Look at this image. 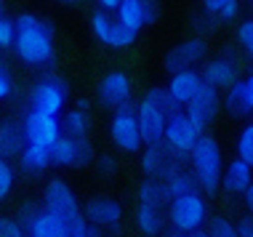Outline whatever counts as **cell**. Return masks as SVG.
Listing matches in <instances>:
<instances>
[{
    "label": "cell",
    "instance_id": "cell-16",
    "mask_svg": "<svg viewBox=\"0 0 253 237\" xmlns=\"http://www.w3.org/2000/svg\"><path fill=\"white\" fill-rule=\"evenodd\" d=\"M88 224H96L101 229H120L123 224V205L112 198H91L83 208Z\"/></svg>",
    "mask_w": 253,
    "mask_h": 237
},
{
    "label": "cell",
    "instance_id": "cell-20",
    "mask_svg": "<svg viewBox=\"0 0 253 237\" xmlns=\"http://www.w3.org/2000/svg\"><path fill=\"white\" fill-rule=\"evenodd\" d=\"M27 144L24 139V131L19 123H13V120H0V158L3 160H19V155H22Z\"/></svg>",
    "mask_w": 253,
    "mask_h": 237
},
{
    "label": "cell",
    "instance_id": "cell-49",
    "mask_svg": "<svg viewBox=\"0 0 253 237\" xmlns=\"http://www.w3.org/2000/svg\"><path fill=\"white\" fill-rule=\"evenodd\" d=\"M59 3H64V5H78V3H83V0H59Z\"/></svg>",
    "mask_w": 253,
    "mask_h": 237
},
{
    "label": "cell",
    "instance_id": "cell-44",
    "mask_svg": "<svg viewBox=\"0 0 253 237\" xmlns=\"http://www.w3.org/2000/svg\"><path fill=\"white\" fill-rule=\"evenodd\" d=\"M96 3H99V8H101V11L115 13V11H118V5L123 3V0H96Z\"/></svg>",
    "mask_w": 253,
    "mask_h": 237
},
{
    "label": "cell",
    "instance_id": "cell-7",
    "mask_svg": "<svg viewBox=\"0 0 253 237\" xmlns=\"http://www.w3.org/2000/svg\"><path fill=\"white\" fill-rule=\"evenodd\" d=\"M70 99L67 83L61 78H40L30 91V110L48 112V115H61Z\"/></svg>",
    "mask_w": 253,
    "mask_h": 237
},
{
    "label": "cell",
    "instance_id": "cell-51",
    "mask_svg": "<svg viewBox=\"0 0 253 237\" xmlns=\"http://www.w3.org/2000/svg\"><path fill=\"white\" fill-rule=\"evenodd\" d=\"M251 120H253V112H251Z\"/></svg>",
    "mask_w": 253,
    "mask_h": 237
},
{
    "label": "cell",
    "instance_id": "cell-8",
    "mask_svg": "<svg viewBox=\"0 0 253 237\" xmlns=\"http://www.w3.org/2000/svg\"><path fill=\"white\" fill-rule=\"evenodd\" d=\"M203 133H205L203 128L197 125L184 110H179L176 115H170V118H168L166 139H163V141H166L173 152H179V155H184V158L189 160V152H192V147L197 144V139H200Z\"/></svg>",
    "mask_w": 253,
    "mask_h": 237
},
{
    "label": "cell",
    "instance_id": "cell-27",
    "mask_svg": "<svg viewBox=\"0 0 253 237\" xmlns=\"http://www.w3.org/2000/svg\"><path fill=\"white\" fill-rule=\"evenodd\" d=\"M221 107L227 110L232 118H248L251 110H248V101H245V88H243V78L235 80L227 91H224V99H221Z\"/></svg>",
    "mask_w": 253,
    "mask_h": 237
},
{
    "label": "cell",
    "instance_id": "cell-18",
    "mask_svg": "<svg viewBox=\"0 0 253 237\" xmlns=\"http://www.w3.org/2000/svg\"><path fill=\"white\" fill-rule=\"evenodd\" d=\"M203 85V75L200 70H181V72H173L168 80V93L173 96V101L179 107H187L189 101L195 99V93L200 91Z\"/></svg>",
    "mask_w": 253,
    "mask_h": 237
},
{
    "label": "cell",
    "instance_id": "cell-46",
    "mask_svg": "<svg viewBox=\"0 0 253 237\" xmlns=\"http://www.w3.org/2000/svg\"><path fill=\"white\" fill-rule=\"evenodd\" d=\"M85 237H104V229L96 227V224H88V229H85Z\"/></svg>",
    "mask_w": 253,
    "mask_h": 237
},
{
    "label": "cell",
    "instance_id": "cell-30",
    "mask_svg": "<svg viewBox=\"0 0 253 237\" xmlns=\"http://www.w3.org/2000/svg\"><path fill=\"white\" fill-rule=\"evenodd\" d=\"M144 99H147L152 107H157V110L166 115V118H170V115H176L179 110H184V107H179V104L173 101V96L168 93L166 85H152V88L144 93Z\"/></svg>",
    "mask_w": 253,
    "mask_h": 237
},
{
    "label": "cell",
    "instance_id": "cell-1",
    "mask_svg": "<svg viewBox=\"0 0 253 237\" xmlns=\"http://www.w3.org/2000/svg\"><path fill=\"white\" fill-rule=\"evenodd\" d=\"M56 27L53 22L35 13H19L16 16V43L13 53L27 67H48L56 59Z\"/></svg>",
    "mask_w": 253,
    "mask_h": 237
},
{
    "label": "cell",
    "instance_id": "cell-33",
    "mask_svg": "<svg viewBox=\"0 0 253 237\" xmlns=\"http://www.w3.org/2000/svg\"><path fill=\"white\" fill-rule=\"evenodd\" d=\"M13 187H16V171H13L11 160L0 158V202L8 200V195L13 192Z\"/></svg>",
    "mask_w": 253,
    "mask_h": 237
},
{
    "label": "cell",
    "instance_id": "cell-35",
    "mask_svg": "<svg viewBox=\"0 0 253 237\" xmlns=\"http://www.w3.org/2000/svg\"><path fill=\"white\" fill-rule=\"evenodd\" d=\"M16 43V19L11 16H0V51H13Z\"/></svg>",
    "mask_w": 253,
    "mask_h": 237
},
{
    "label": "cell",
    "instance_id": "cell-37",
    "mask_svg": "<svg viewBox=\"0 0 253 237\" xmlns=\"http://www.w3.org/2000/svg\"><path fill=\"white\" fill-rule=\"evenodd\" d=\"M0 237H27V229L22 227V221H19V219L0 216Z\"/></svg>",
    "mask_w": 253,
    "mask_h": 237
},
{
    "label": "cell",
    "instance_id": "cell-34",
    "mask_svg": "<svg viewBox=\"0 0 253 237\" xmlns=\"http://www.w3.org/2000/svg\"><path fill=\"white\" fill-rule=\"evenodd\" d=\"M237 45H240V51L245 56L253 59V16L243 19V22L237 24Z\"/></svg>",
    "mask_w": 253,
    "mask_h": 237
},
{
    "label": "cell",
    "instance_id": "cell-2",
    "mask_svg": "<svg viewBox=\"0 0 253 237\" xmlns=\"http://www.w3.org/2000/svg\"><path fill=\"white\" fill-rule=\"evenodd\" d=\"M189 168H192L203 195H216L221 189V173H224L221 144L211 133H203L197 139V144L192 147V152H189Z\"/></svg>",
    "mask_w": 253,
    "mask_h": 237
},
{
    "label": "cell",
    "instance_id": "cell-45",
    "mask_svg": "<svg viewBox=\"0 0 253 237\" xmlns=\"http://www.w3.org/2000/svg\"><path fill=\"white\" fill-rule=\"evenodd\" d=\"M243 202H245V211H248V213L253 216V184L243 192Z\"/></svg>",
    "mask_w": 253,
    "mask_h": 237
},
{
    "label": "cell",
    "instance_id": "cell-38",
    "mask_svg": "<svg viewBox=\"0 0 253 237\" xmlns=\"http://www.w3.org/2000/svg\"><path fill=\"white\" fill-rule=\"evenodd\" d=\"M96 171L101 179H112L115 173H118V160L112 158V155H99L96 158Z\"/></svg>",
    "mask_w": 253,
    "mask_h": 237
},
{
    "label": "cell",
    "instance_id": "cell-40",
    "mask_svg": "<svg viewBox=\"0 0 253 237\" xmlns=\"http://www.w3.org/2000/svg\"><path fill=\"white\" fill-rule=\"evenodd\" d=\"M192 22H195V30L200 32V38H205V32H213V30H216V24H218L216 19H213V16H208L205 11H203V13H197V16H192Z\"/></svg>",
    "mask_w": 253,
    "mask_h": 237
},
{
    "label": "cell",
    "instance_id": "cell-47",
    "mask_svg": "<svg viewBox=\"0 0 253 237\" xmlns=\"http://www.w3.org/2000/svg\"><path fill=\"white\" fill-rule=\"evenodd\" d=\"M160 237H187V235H184V232H179V229H173V227H170V229H166V232H163Z\"/></svg>",
    "mask_w": 253,
    "mask_h": 237
},
{
    "label": "cell",
    "instance_id": "cell-3",
    "mask_svg": "<svg viewBox=\"0 0 253 237\" xmlns=\"http://www.w3.org/2000/svg\"><path fill=\"white\" fill-rule=\"evenodd\" d=\"M168 224L179 232L189 235L195 229H203L208 224V200L205 195L197 189V192L181 195V198H173L168 202Z\"/></svg>",
    "mask_w": 253,
    "mask_h": 237
},
{
    "label": "cell",
    "instance_id": "cell-32",
    "mask_svg": "<svg viewBox=\"0 0 253 237\" xmlns=\"http://www.w3.org/2000/svg\"><path fill=\"white\" fill-rule=\"evenodd\" d=\"M237 158L245 160L253 168V120L243 125L240 136H237Z\"/></svg>",
    "mask_w": 253,
    "mask_h": 237
},
{
    "label": "cell",
    "instance_id": "cell-26",
    "mask_svg": "<svg viewBox=\"0 0 253 237\" xmlns=\"http://www.w3.org/2000/svg\"><path fill=\"white\" fill-rule=\"evenodd\" d=\"M139 202L141 205H155V208H168V192H166V181L160 179H144L139 184Z\"/></svg>",
    "mask_w": 253,
    "mask_h": 237
},
{
    "label": "cell",
    "instance_id": "cell-39",
    "mask_svg": "<svg viewBox=\"0 0 253 237\" xmlns=\"http://www.w3.org/2000/svg\"><path fill=\"white\" fill-rule=\"evenodd\" d=\"M11 96H13V78H11L8 67L0 62V101H5Z\"/></svg>",
    "mask_w": 253,
    "mask_h": 237
},
{
    "label": "cell",
    "instance_id": "cell-9",
    "mask_svg": "<svg viewBox=\"0 0 253 237\" xmlns=\"http://www.w3.org/2000/svg\"><path fill=\"white\" fill-rule=\"evenodd\" d=\"M22 131L27 144H40V147H53L61 136V115H48L38 110H27L22 120Z\"/></svg>",
    "mask_w": 253,
    "mask_h": 237
},
{
    "label": "cell",
    "instance_id": "cell-13",
    "mask_svg": "<svg viewBox=\"0 0 253 237\" xmlns=\"http://www.w3.org/2000/svg\"><path fill=\"white\" fill-rule=\"evenodd\" d=\"M218 110H221V93H218V88L208 85L205 80H203L200 91L195 93V99L184 107V112H187L203 131L218 118Z\"/></svg>",
    "mask_w": 253,
    "mask_h": 237
},
{
    "label": "cell",
    "instance_id": "cell-11",
    "mask_svg": "<svg viewBox=\"0 0 253 237\" xmlns=\"http://www.w3.org/2000/svg\"><path fill=\"white\" fill-rule=\"evenodd\" d=\"M93 160V147L88 139H75L61 133L51 147V162L59 168H83Z\"/></svg>",
    "mask_w": 253,
    "mask_h": 237
},
{
    "label": "cell",
    "instance_id": "cell-36",
    "mask_svg": "<svg viewBox=\"0 0 253 237\" xmlns=\"http://www.w3.org/2000/svg\"><path fill=\"white\" fill-rule=\"evenodd\" d=\"M208 232H211V237H240V235H237V224H232L229 219H224V216L211 219Z\"/></svg>",
    "mask_w": 253,
    "mask_h": 237
},
{
    "label": "cell",
    "instance_id": "cell-5",
    "mask_svg": "<svg viewBox=\"0 0 253 237\" xmlns=\"http://www.w3.org/2000/svg\"><path fill=\"white\" fill-rule=\"evenodd\" d=\"M184 162H189V160L184 158V155L173 152L166 141H160V144H147L144 150H141V171H144L147 179L166 181L176 171H181Z\"/></svg>",
    "mask_w": 253,
    "mask_h": 237
},
{
    "label": "cell",
    "instance_id": "cell-15",
    "mask_svg": "<svg viewBox=\"0 0 253 237\" xmlns=\"http://www.w3.org/2000/svg\"><path fill=\"white\" fill-rule=\"evenodd\" d=\"M43 208H48L51 213L56 216H70V213H78L83 211L78 202V195L75 189L67 184L64 179H51L43 189Z\"/></svg>",
    "mask_w": 253,
    "mask_h": 237
},
{
    "label": "cell",
    "instance_id": "cell-31",
    "mask_svg": "<svg viewBox=\"0 0 253 237\" xmlns=\"http://www.w3.org/2000/svg\"><path fill=\"white\" fill-rule=\"evenodd\" d=\"M56 216V213H53ZM61 221V237H85V229H88V219L83 211L78 213H70V216H59Z\"/></svg>",
    "mask_w": 253,
    "mask_h": 237
},
{
    "label": "cell",
    "instance_id": "cell-17",
    "mask_svg": "<svg viewBox=\"0 0 253 237\" xmlns=\"http://www.w3.org/2000/svg\"><path fill=\"white\" fill-rule=\"evenodd\" d=\"M136 120H139V131H141V139H144V147L147 144H160L166 139V123L168 118L163 115L157 107H152L147 99H141L136 104Z\"/></svg>",
    "mask_w": 253,
    "mask_h": 237
},
{
    "label": "cell",
    "instance_id": "cell-52",
    "mask_svg": "<svg viewBox=\"0 0 253 237\" xmlns=\"http://www.w3.org/2000/svg\"><path fill=\"white\" fill-rule=\"evenodd\" d=\"M251 5H253V0H251Z\"/></svg>",
    "mask_w": 253,
    "mask_h": 237
},
{
    "label": "cell",
    "instance_id": "cell-41",
    "mask_svg": "<svg viewBox=\"0 0 253 237\" xmlns=\"http://www.w3.org/2000/svg\"><path fill=\"white\" fill-rule=\"evenodd\" d=\"M144 8H147V27H149L160 19V5H157V0H144Z\"/></svg>",
    "mask_w": 253,
    "mask_h": 237
},
{
    "label": "cell",
    "instance_id": "cell-14",
    "mask_svg": "<svg viewBox=\"0 0 253 237\" xmlns=\"http://www.w3.org/2000/svg\"><path fill=\"white\" fill-rule=\"evenodd\" d=\"M200 75L208 85L218 88V91H227L235 80H240V64H237L235 53H221V56L205 59Z\"/></svg>",
    "mask_w": 253,
    "mask_h": 237
},
{
    "label": "cell",
    "instance_id": "cell-22",
    "mask_svg": "<svg viewBox=\"0 0 253 237\" xmlns=\"http://www.w3.org/2000/svg\"><path fill=\"white\" fill-rule=\"evenodd\" d=\"M53 165L51 162V147H40V144H24L22 155H19V168L27 176H40Z\"/></svg>",
    "mask_w": 253,
    "mask_h": 237
},
{
    "label": "cell",
    "instance_id": "cell-43",
    "mask_svg": "<svg viewBox=\"0 0 253 237\" xmlns=\"http://www.w3.org/2000/svg\"><path fill=\"white\" fill-rule=\"evenodd\" d=\"M237 235L240 237H253V216H245V219L237 221Z\"/></svg>",
    "mask_w": 253,
    "mask_h": 237
},
{
    "label": "cell",
    "instance_id": "cell-48",
    "mask_svg": "<svg viewBox=\"0 0 253 237\" xmlns=\"http://www.w3.org/2000/svg\"><path fill=\"white\" fill-rule=\"evenodd\" d=\"M187 237H211V232L208 229H195V232H189Z\"/></svg>",
    "mask_w": 253,
    "mask_h": 237
},
{
    "label": "cell",
    "instance_id": "cell-23",
    "mask_svg": "<svg viewBox=\"0 0 253 237\" xmlns=\"http://www.w3.org/2000/svg\"><path fill=\"white\" fill-rule=\"evenodd\" d=\"M24 229H27V237H61L59 216H53L48 208H43V205H40V211L32 216V221Z\"/></svg>",
    "mask_w": 253,
    "mask_h": 237
},
{
    "label": "cell",
    "instance_id": "cell-4",
    "mask_svg": "<svg viewBox=\"0 0 253 237\" xmlns=\"http://www.w3.org/2000/svg\"><path fill=\"white\" fill-rule=\"evenodd\" d=\"M109 139H112V144L118 147L120 152L141 155V150H144V139H141V131H139L133 101L112 112V120H109Z\"/></svg>",
    "mask_w": 253,
    "mask_h": 237
},
{
    "label": "cell",
    "instance_id": "cell-21",
    "mask_svg": "<svg viewBox=\"0 0 253 237\" xmlns=\"http://www.w3.org/2000/svg\"><path fill=\"white\" fill-rule=\"evenodd\" d=\"M166 221H168L166 208L141 205L139 202V208H136V229L144 237H160L166 232Z\"/></svg>",
    "mask_w": 253,
    "mask_h": 237
},
{
    "label": "cell",
    "instance_id": "cell-6",
    "mask_svg": "<svg viewBox=\"0 0 253 237\" xmlns=\"http://www.w3.org/2000/svg\"><path fill=\"white\" fill-rule=\"evenodd\" d=\"M91 32L93 38L99 40L101 45H107V48H115V51H126L131 48L136 43V38H139V32L128 30L126 24L118 22V16L109 11H96L91 13Z\"/></svg>",
    "mask_w": 253,
    "mask_h": 237
},
{
    "label": "cell",
    "instance_id": "cell-42",
    "mask_svg": "<svg viewBox=\"0 0 253 237\" xmlns=\"http://www.w3.org/2000/svg\"><path fill=\"white\" fill-rule=\"evenodd\" d=\"M243 88H245V101H248V110L253 112V70L243 78Z\"/></svg>",
    "mask_w": 253,
    "mask_h": 237
},
{
    "label": "cell",
    "instance_id": "cell-29",
    "mask_svg": "<svg viewBox=\"0 0 253 237\" xmlns=\"http://www.w3.org/2000/svg\"><path fill=\"white\" fill-rule=\"evenodd\" d=\"M200 5L216 22H232L240 13V0H200Z\"/></svg>",
    "mask_w": 253,
    "mask_h": 237
},
{
    "label": "cell",
    "instance_id": "cell-24",
    "mask_svg": "<svg viewBox=\"0 0 253 237\" xmlns=\"http://www.w3.org/2000/svg\"><path fill=\"white\" fill-rule=\"evenodd\" d=\"M120 24H126L128 30L141 32L147 27V8H144V0H123L115 11Z\"/></svg>",
    "mask_w": 253,
    "mask_h": 237
},
{
    "label": "cell",
    "instance_id": "cell-12",
    "mask_svg": "<svg viewBox=\"0 0 253 237\" xmlns=\"http://www.w3.org/2000/svg\"><path fill=\"white\" fill-rule=\"evenodd\" d=\"M96 93H99L101 104L115 112V110H120V107H126L133 101V83L126 72L115 70V72H107V75L99 80Z\"/></svg>",
    "mask_w": 253,
    "mask_h": 237
},
{
    "label": "cell",
    "instance_id": "cell-25",
    "mask_svg": "<svg viewBox=\"0 0 253 237\" xmlns=\"http://www.w3.org/2000/svg\"><path fill=\"white\" fill-rule=\"evenodd\" d=\"M88 131H91V118H88V110H67L61 112V133L75 139H88Z\"/></svg>",
    "mask_w": 253,
    "mask_h": 237
},
{
    "label": "cell",
    "instance_id": "cell-28",
    "mask_svg": "<svg viewBox=\"0 0 253 237\" xmlns=\"http://www.w3.org/2000/svg\"><path fill=\"white\" fill-rule=\"evenodd\" d=\"M200 189V184H197L192 168H181V171H176L170 179H166V192L168 198H181V195H189V192H197Z\"/></svg>",
    "mask_w": 253,
    "mask_h": 237
},
{
    "label": "cell",
    "instance_id": "cell-19",
    "mask_svg": "<svg viewBox=\"0 0 253 237\" xmlns=\"http://www.w3.org/2000/svg\"><path fill=\"white\" fill-rule=\"evenodd\" d=\"M253 184V168L248 165L245 160L235 158L224 165V173H221V189L227 195H243L245 189Z\"/></svg>",
    "mask_w": 253,
    "mask_h": 237
},
{
    "label": "cell",
    "instance_id": "cell-50",
    "mask_svg": "<svg viewBox=\"0 0 253 237\" xmlns=\"http://www.w3.org/2000/svg\"><path fill=\"white\" fill-rule=\"evenodd\" d=\"M0 16H3V0H0Z\"/></svg>",
    "mask_w": 253,
    "mask_h": 237
},
{
    "label": "cell",
    "instance_id": "cell-10",
    "mask_svg": "<svg viewBox=\"0 0 253 237\" xmlns=\"http://www.w3.org/2000/svg\"><path fill=\"white\" fill-rule=\"evenodd\" d=\"M205 59H208V43H205V38L195 35V38H187L181 43H176L166 53L163 67H166L168 75H173V72H181V70H195Z\"/></svg>",
    "mask_w": 253,
    "mask_h": 237
}]
</instances>
